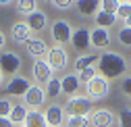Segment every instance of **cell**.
<instances>
[{
	"label": "cell",
	"instance_id": "obj_1",
	"mask_svg": "<svg viewBox=\"0 0 131 127\" xmlns=\"http://www.w3.org/2000/svg\"><path fill=\"white\" fill-rule=\"evenodd\" d=\"M96 71L100 73V77L108 79V81H112V79L117 77H123L127 73V60L125 56H121L119 52H112V50H106L100 54V58H98L96 62Z\"/></svg>",
	"mask_w": 131,
	"mask_h": 127
},
{
	"label": "cell",
	"instance_id": "obj_2",
	"mask_svg": "<svg viewBox=\"0 0 131 127\" xmlns=\"http://www.w3.org/2000/svg\"><path fill=\"white\" fill-rule=\"evenodd\" d=\"M62 108L67 113V117H90L92 100L88 96H71V98H67Z\"/></svg>",
	"mask_w": 131,
	"mask_h": 127
},
{
	"label": "cell",
	"instance_id": "obj_3",
	"mask_svg": "<svg viewBox=\"0 0 131 127\" xmlns=\"http://www.w3.org/2000/svg\"><path fill=\"white\" fill-rule=\"evenodd\" d=\"M71 36H73V27L69 21L64 19H56L52 25H50V38L54 44H58L62 48V44H69L71 42Z\"/></svg>",
	"mask_w": 131,
	"mask_h": 127
},
{
	"label": "cell",
	"instance_id": "obj_4",
	"mask_svg": "<svg viewBox=\"0 0 131 127\" xmlns=\"http://www.w3.org/2000/svg\"><path fill=\"white\" fill-rule=\"evenodd\" d=\"M85 94L90 100H102L110 94V81L100 75H96L90 83H85Z\"/></svg>",
	"mask_w": 131,
	"mask_h": 127
},
{
	"label": "cell",
	"instance_id": "obj_5",
	"mask_svg": "<svg viewBox=\"0 0 131 127\" xmlns=\"http://www.w3.org/2000/svg\"><path fill=\"white\" fill-rule=\"evenodd\" d=\"M21 65H23V60H21V56L17 52L4 50L2 54H0V71H2V75H8V77L19 75Z\"/></svg>",
	"mask_w": 131,
	"mask_h": 127
},
{
	"label": "cell",
	"instance_id": "obj_6",
	"mask_svg": "<svg viewBox=\"0 0 131 127\" xmlns=\"http://www.w3.org/2000/svg\"><path fill=\"white\" fill-rule=\"evenodd\" d=\"M46 62L50 65L52 73L56 71H64L69 65V56H67V50L60 48V46H54V48H48V54H46Z\"/></svg>",
	"mask_w": 131,
	"mask_h": 127
},
{
	"label": "cell",
	"instance_id": "obj_7",
	"mask_svg": "<svg viewBox=\"0 0 131 127\" xmlns=\"http://www.w3.org/2000/svg\"><path fill=\"white\" fill-rule=\"evenodd\" d=\"M46 92H44V88L42 86H38V83H31V88L25 92V96H23V106L29 110V108H34V110H38L40 106H44V102H46Z\"/></svg>",
	"mask_w": 131,
	"mask_h": 127
},
{
	"label": "cell",
	"instance_id": "obj_8",
	"mask_svg": "<svg viewBox=\"0 0 131 127\" xmlns=\"http://www.w3.org/2000/svg\"><path fill=\"white\" fill-rule=\"evenodd\" d=\"M29 88H31L29 77L15 75V77H10V81L4 86V92H6V96H10V98H21V96H25V92Z\"/></svg>",
	"mask_w": 131,
	"mask_h": 127
},
{
	"label": "cell",
	"instance_id": "obj_9",
	"mask_svg": "<svg viewBox=\"0 0 131 127\" xmlns=\"http://www.w3.org/2000/svg\"><path fill=\"white\" fill-rule=\"evenodd\" d=\"M44 119H46L48 127H62L64 119H67V113H64V108L60 104H50L44 110Z\"/></svg>",
	"mask_w": 131,
	"mask_h": 127
},
{
	"label": "cell",
	"instance_id": "obj_10",
	"mask_svg": "<svg viewBox=\"0 0 131 127\" xmlns=\"http://www.w3.org/2000/svg\"><path fill=\"white\" fill-rule=\"evenodd\" d=\"M114 123H117V117L108 108H98L90 115V125L92 127H112Z\"/></svg>",
	"mask_w": 131,
	"mask_h": 127
},
{
	"label": "cell",
	"instance_id": "obj_11",
	"mask_svg": "<svg viewBox=\"0 0 131 127\" xmlns=\"http://www.w3.org/2000/svg\"><path fill=\"white\" fill-rule=\"evenodd\" d=\"M71 46H73L79 54H85L88 48H90V29H88V27H77V29H73Z\"/></svg>",
	"mask_w": 131,
	"mask_h": 127
},
{
	"label": "cell",
	"instance_id": "obj_12",
	"mask_svg": "<svg viewBox=\"0 0 131 127\" xmlns=\"http://www.w3.org/2000/svg\"><path fill=\"white\" fill-rule=\"evenodd\" d=\"M108 46H110V31L108 29H100V27L90 29V48L104 50Z\"/></svg>",
	"mask_w": 131,
	"mask_h": 127
},
{
	"label": "cell",
	"instance_id": "obj_13",
	"mask_svg": "<svg viewBox=\"0 0 131 127\" xmlns=\"http://www.w3.org/2000/svg\"><path fill=\"white\" fill-rule=\"evenodd\" d=\"M31 77L36 79V83H48L52 79V69L48 65L46 60H34V65H31Z\"/></svg>",
	"mask_w": 131,
	"mask_h": 127
},
{
	"label": "cell",
	"instance_id": "obj_14",
	"mask_svg": "<svg viewBox=\"0 0 131 127\" xmlns=\"http://www.w3.org/2000/svg\"><path fill=\"white\" fill-rule=\"evenodd\" d=\"M31 34H34V31L29 29V25L25 21H17V23L10 25V38L17 42V44H27L31 38H34Z\"/></svg>",
	"mask_w": 131,
	"mask_h": 127
},
{
	"label": "cell",
	"instance_id": "obj_15",
	"mask_svg": "<svg viewBox=\"0 0 131 127\" xmlns=\"http://www.w3.org/2000/svg\"><path fill=\"white\" fill-rule=\"evenodd\" d=\"M25 48H27V54L34 58V60H42V56L48 54V44L42 38H31L25 44Z\"/></svg>",
	"mask_w": 131,
	"mask_h": 127
},
{
	"label": "cell",
	"instance_id": "obj_16",
	"mask_svg": "<svg viewBox=\"0 0 131 127\" xmlns=\"http://www.w3.org/2000/svg\"><path fill=\"white\" fill-rule=\"evenodd\" d=\"M81 83H79V77L77 73H67L64 77H60V90L62 94H67V96H77V92H79Z\"/></svg>",
	"mask_w": 131,
	"mask_h": 127
},
{
	"label": "cell",
	"instance_id": "obj_17",
	"mask_svg": "<svg viewBox=\"0 0 131 127\" xmlns=\"http://www.w3.org/2000/svg\"><path fill=\"white\" fill-rule=\"evenodd\" d=\"M25 23L29 25L31 31H42V29H46V25H48V17H46V13H44V10L38 8V10H34L31 15H27Z\"/></svg>",
	"mask_w": 131,
	"mask_h": 127
},
{
	"label": "cell",
	"instance_id": "obj_18",
	"mask_svg": "<svg viewBox=\"0 0 131 127\" xmlns=\"http://www.w3.org/2000/svg\"><path fill=\"white\" fill-rule=\"evenodd\" d=\"M98 58H100V54H96V52H85V54H79L77 60H75V71L73 73H79V71H83V69H90V67H96V62Z\"/></svg>",
	"mask_w": 131,
	"mask_h": 127
},
{
	"label": "cell",
	"instance_id": "obj_19",
	"mask_svg": "<svg viewBox=\"0 0 131 127\" xmlns=\"http://www.w3.org/2000/svg\"><path fill=\"white\" fill-rule=\"evenodd\" d=\"M75 8L83 17H96L100 10V2L98 0H79V2H75Z\"/></svg>",
	"mask_w": 131,
	"mask_h": 127
},
{
	"label": "cell",
	"instance_id": "obj_20",
	"mask_svg": "<svg viewBox=\"0 0 131 127\" xmlns=\"http://www.w3.org/2000/svg\"><path fill=\"white\" fill-rule=\"evenodd\" d=\"M27 115H29V110L23 106V104H13V110H10V115H8V119H10V123L15 125V127H23V123H25V119H27Z\"/></svg>",
	"mask_w": 131,
	"mask_h": 127
},
{
	"label": "cell",
	"instance_id": "obj_21",
	"mask_svg": "<svg viewBox=\"0 0 131 127\" xmlns=\"http://www.w3.org/2000/svg\"><path fill=\"white\" fill-rule=\"evenodd\" d=\"M94 21H96V27H100V29H110V27H114L117 25V17L114 15H108V13H102V10H98V15L94 17Z\"/></svg>",
	"mask_w": 131,
	"mask_h": 127
},
{
	"label": "cell",
	"instance_id": "obj_22",
	"mask_svg": "<svg viewBox=\"0 0 131 127\" xmlns=\"http://www.w3.org/2000/svg\"><path fill=\"white\" fill-rule=\"evenodd\" d=\"M23 127H48L46 119H44V113H40V110H29Z\"/></svg>",
	"mask_w": 131,
	"mask_h": 127
},
{
	"label": "cell",
	"instance_id": "obj_23",
	"mask_svg": "<svg viewBox=\"0 0 131 127\" xmlns=\"http://www.w3.org/2000/svg\"><path fill=\"white\" fill-rule=\"evenodd\" d=\"M44 92H46V96H50V98H56V96H60V94H62V90H60V77H52L50 81L46 83Z\"/></svg>",
	"mask_w": 131,
	"mask_h": 127
},
{
	"label": "cell",
	"instance_id": "obj_24",
	"mask_svg": "<svg viewBox=\"0 0 131 127\" xmlns=\"http://www.w3.org/2000/svg\"><path fill=\"white\" fill-rule=\"evenodd\" d=\"M15 8H17L19 15H31L34 10H38V4L34 2V0H19V2H15Z\"/></svg>",
	"mask_w": 131,
	"mask_h": 127
},
{
	"label": "cell",
	"instance_id": "obj_25",
	"mask_svg": "<svg viewBox=\"0 0 131 127\" xmlns=\"http://www.w3.org/2000/svg\"><path fill=\"white\" fill-rule=\"evenodd\" d=\"M114 17L121 19V21H127L131 17V0H123V2H119V8H117V13H114Z\"/></svg>",
	"mask_w": 131,
	"mask_h": 127
},
{
	"label": "cell",
	"instance_id": "obj_26",
	"mask_svg": "<svg viewBox=\"0 0 131 127\" xmlns=\"http://www.w3.org/2000/svg\"><path fill=\"white\" fill-rule=\"evenodd\" d=\"M62 127H90V117H67Z\"/></svg>",
	"mask_w": 131,
	"mask_h": 127
},
{
	"label": "cell",
	"instance_id": "obj_27",
	"mask_svg": "<svg viewBox=\"0 0 131 127\" xmlns=\"http://www.w3.org/2000/svg\"><path fill=\"white\" fill-rule=\"evenodd\" d=\"M98 75V71H96V67H90V69H83V71H79L77 73V77H79V83L81 86H85V83H90L92 79Z\"/></svg>",
	"mask_w": 131,
	"mask_h": 127
},
{
	"label": "cell",
	"instance_id": "obj_28",
	"mask_svg": "<svg viewBox=\"0 0 131 127\" xmlns=\"http://www.w3.org/2000/svg\"><path fill=\"white\" fill-rule=\"evenodd\" d=\"M117 40L121 46H127V48H131V27H121L119 34H117Z\"/></svg>",
	"mask_w": 131,
	"mask_h": 127
},
{
	"label": "cell",
	"instance_id": "obj_29",
	"mask_svg": "<svg viewBox=\"0 0 131 127\" xmlns=\"http://www.w3.org/2000/svg\"><path fill=\"white\" fill-rule=\"evenodd\" d=\"M117 125H119V127H131V106L123 108L121 113H119V117H117Z\"/></svg>",
	"mask_w": 131,
	"mask_h": 127
},
{
	"label": "cell",
	"instance_id": "obj_30",
	"mask_svg": "<svg viewBox=\"0 0 131 127\" xmlns=\"http://www.w3.org/2000/svg\"><path fill=\"white\" fill-rule=\"evenodd\" d=\"M117 8H119V2H117V0H102V2H100V10H102V13L114 15Z\"/></svg>",
	"mask_w": 131,
	"mask_h": 127
},
{
	"label": "cell",
	"instance_id": "obj_31",
	"mask_svg": "<svg viewBox=\"0 0 131 127\" xmlns=\"http://www.w3.org/2000/svg\"><path fill=\"white\" fill-rule=\"evenodd\" d=\"M13 110V102L8 98H0V117H8Z\"/></svg>",
	"mask_w": 131,
	"mask_h": 127
},
{
	"label": "cell",
	"instance_id": "obj_32",
	"mask_svg": "<svg viewBox=\"0 0 131 127\" xmlns=\"http://www.w3.org/2000/svg\"><path fill=\"white\" fill-rule=\"evenodd\" d=\"M52 6L58 10H69L71 6H75V2H71V0H52Z\"/></svg>",
	"mask_w": 131,
	"mask_h": 127
},
{
	"label": "cell",
	"instance_id": "obj_33",
	"mask_svg": "<svg viewBox=\"0 0 131 127\" xmlns=\"http://www.w3.org/2000/svg\"><path fill=\"white\" fill-rule=\"evenodd\" d=\"M121 90L127 98H131V77H123L121 79Z\"/></svg>",
	"mask_w": 131,
	"mask_h": 127
},
{
	"label": "cell",
	"instance_id": "obj_34",
	"mask_svg": "<svg viewBox=\"0 0 131 127\" xmlns=\"http://www.w3.org/2000/svg\"><path fill=\"white\" fill-rule=\"evenodd\" d=\"M0 127H15L8 117H0Z\"/></svg>",
	"mask_w": 131,
	"mask_h": 127
},
{
	"label": "cell",
	"instance_id": "obj_35",
	"mask_svg": "<svg viewBox=\"0 0 131 127\" xmlns=\"http://www.w3.org/2000/svg\"><path fill=\"white\" fill-rule=\"evenodd\" d=\"M4 46H6V36L2 34V31H0V50H2Z\"/></svg>",
	"mask_w": 131,
	"mask_h": 127
},
{
	"label": "cell",
	"instance_id": "obj_36",
	"mask_svg": "<svg viewBox=\"0 0 131 127\" xmlns=\"http://www.w3.org/2000/svg\"><path fill=\"white\" fill-rule=\"evenodd\" d=\"M0 6H10V2L8 0H0Z\"/></svg>",
	"mask_w": 131,
	"mask_h": 127
},
{
	"label": "cell",
	"instance_id": "obj_37",
	"mask_svg": "<svg viewBox=\"0 0 131 127\" xmlns=\"http://www.w3.org/2000/svg\"><path fill=\"white\" fill-rule=\"evenodd\" d=\"M4 86V75H2V71H0V88Z\"/></svg>",
	"mask_w": 131,
	"mask_h": 127
},
{
	"label": "cell",
	"instance_id": "obj_38",
	"mask_svg": "<svg viewBox=\"0 0 131 127\" xmlns=\"http://www.w3.org/2000/svg\"><path fill=\"white\" fill-rule=\"evenodd\" d=\"M125 27H131V17H129V19L125 21Z\"/></svg>",
	"mask_w": 131,
	"mask_h": 127
}]
</instances>
